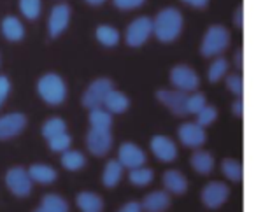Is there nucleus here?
Returning a JSON list of instances; mask_svg holds the SVG:
<instances>
[{"label": "nucleus", "instance_id": "nucleus-33", "mask_svg": "<svg viewBox=\"0 0 256 212\" xmlns=\"http://www.w3.org/2000/svg\"><path fill=\"white\" fill-rule=\"evenodd\" d=\"M20 9L28 20H37L40 14V0H20Z\"/></svg>", "mask_w": 256, "mask_h": 212}, {"label": "nucleus", "instance_id": "nucleus-12", "mask_svg": "<svg viewBox=\"0 0 256 212\" xmlns=\"http://www.w3.org/2000/svg\"><path fill=\"white\" fill-rule=\"evenodd\" d=\"M26 126V118L22 112H11L0 118V140H8L18 135Z\"/></svg>", "mask_w": 256, "mask_h": 212}, {"label": "nucleus", "instance_id": "nucleus-3", "mask_svg": "<svg viewBox=\"0 0 256 212\" xmlns=\"http://www.w3.org/2000/svg\"><path fill=\"white\" fill-rule=\"evenodd\" d=\"M228 44H230V32L223 25H212L204 36L200 53L206 58L218 56L226 50Z\"/></svg>", "mask_w": 256, "mask_h": 212}, {"label": "nucleus", "instance_id": "nucleus-14", "mask_svg": "<svg viewBox=\"0 0 256 212\" xmlns=\"http://www.w3.org/2000/svg\"><path fill=\"white\" fill-rule=\"evenodd\" d=\"M68 22H70V8L67 4H58L53 8L50 14V36L58 37L65 28H67Z\"/></svg>", "mask_w": 256, "mask_h": 212}, {"label": "nucleus", "instance_id": "nucleus-19", "mask_svg": "<svg viewBox=\"0 0 256 212\" xmlns=\"http://www.w3.org/2000/svg\"><path fill=\"white\" fill-rule=\"evenodd\" d=\"M2 34L8 40L18 42L25 37V28H23L22 22L16 16H6L2 20Z\"/></svg>", "mask_w": 256, "mask_h": 212}, {"label": "nucleus", "instance_id": "nucleus-8", "mask_svg": "<svg viewBox=\"0 0 256 212\" xmlns=\"http://www.w3.org/2000/svg\"><path fill=\"white\" fill-rule=\"evenodd\" d=\"M228 194H230V190L226 184L221 180H212L204 186L202 202L207 208H220L228 200Z\"/></svg>", "mask_w": 256, "mask_h": 212}, {"label": "nucleus", "instance_id": "nucleus-23", "mask_svg": "<svg viewBox=\"0 0 256 212\" xmlns=\"http://www.w3.org/2000/svg\"><path fill=\"white\" fill-rule=\"evenodd\" d=\"M190 163H192V166L196 170L198 174H210L214 168V158L210 152L207 151H195L192 154V158H190Z\"/></svg>", "mask_w": 256, "mask_h": 212}, {"label": "nucleus", "instance_id": "nucleus-30", "mask_svg": "<svg viewBox=\"0 0 256 212\" xmlns=\"http://www.w3.org/2000/svg\"><path fill=\"white\" fill-rule=\"evenodd\" d=\"M64 132H67V123L62 118H51L42 126V135L46 140H50L51 137H54L58 134H64Z\"/></svg>", "mask_w": 256, "mask_h": 212}, {"label": "nucleus", "instance_id": "nucleus-18", "mask_svg": "<svg viewBox=\"0 0 256 212\" xmlns=\"http://www.w3.org/2000/svg\"><path fill=\"white\" fill-rule=\"evenodd\" d=\"M164 186L174 194H182L188 190V180L179 170H167L164 174Z\"/></svg>", "mask_w": 256, "mask_h": 212}, {"label": "nucleus", "instance_id": "nucleus-20", "mask_svg": "<svg viewBox=\"0 0 256 212\" xmlns=\"http://www.w3.org/2000/svg\"><path fill=\"white\" fill-rule=\"evenodd\" d=\"M76 204L82 212H102L104 208V200L96 193H92V191L79 193L78 198H76Z\"/></svg>", "mask_w": 256, "mask_h": 212}, {"label": "nucleus", "instance_id": "nucleus-4", "mask_svg": "<svg viewBox=\"0 0 256 212\" xmlns=\"http://www.w3.org/2000/svg\"><path fill=\"white\" fill-rule=\"evenodd\" d=\"M114 90L112 81L107 78H98L92 82V84L86 88V92L82 93V106L86 109H98L104 106V100H106L107 93Z\"/></svg>", "mask_w": 256, "mask_h": 212}, {"label": "nucleus", "instance_id": "nucleus-17", "mask_svg": "<svg viewBox=\"0 0 256 212\" xmlns=\"http://www.w3.org/2000/svg\"><path fill=\"white\" fill-rule=\"evenodd\" d=\"M104 109L110 114H121L130 107V100H128L126 95H123L121 92H116V90H110L107 93L106 100H104Z\"/></svg>", "mask_w": 256, "mask_h": 212}, {"label": "nucleus", "instance_id": "nucleus-5", "mask_svg": "<svg viewBox=\"0 0 256 212\" xmlns=\"http://www.w3.org/2000/svg\"><path fill=\"white\" fill-rule=\"evenodd\" d=\"M151 34H153V20L148 16H139L126 28V44L132 48L142 46Z\"/></svg>", "mask_w": 256, "mask_h": 212}, {"label": "nucleus", "instance_id": "nucleus-31", "mask_svg": "<svg viewBox=\"0 0 256 212\" xmlns=\"http://www.w3.org/2000/svg\"><path fill=\"white\" fill-rule=\"evenodd\" d=\"M226 70H228V60H226V58H223V56L216 58V60L210 64L209 72H207V76H209V81L210 82H218L221 78H224Z\"/></svg>", "mask_w": 256, "mask_h": 212}, {"label": "nucleus", "instance_id": "nucleus-27", "mask_svg": "<svg viewBox=\"0 0 256 212\" xmlns=\"http://www.w3.org/2000/svg\"><path fill=\"white\" fill-rule=\"evenodd\" d=\"M84 163H86V158L82 152L68 151V149L62 152V165H64L67 170H79L84 166Z\"/></svg>", "mask_w": 256, "mask_h": 212}, {"label": "nucleus", "instance_id": "nucleus-36", "mask_svg": "<svg viewBox=\"0 0 256 212\" xmlns=\"http://www.w3.org/2000/svg\"><path fill=\"white\" fill-rule=\"evenodd\" d=\"M226 86L237 98H242V95H244V81H242V76L230 74L226 79Z\"/></svg>", "mask_w": 256, "mask_h": 212}, {"label": "nucleus", "instance_id": "nucleus-37", "mask_svg": "<svg viewBox=\"0 0 256 212\" xmlns=\"http://www.w3.org/2000/svg\"><path fill=\"white\" fill-rule=\"evenodd\" d=\"M146 0H114V6H116L118 9H123V11H126V9H136L139 8V6H142Z\"/></svg>", "mask_w": 256, "mask_h": 212}, {"label": "nucleus", "instance_id": "nucleus-21", "mask_svg": "<svg viewBox=\"0 0 256 212\" xmlns=\"http://www.w3.org/2000/svg\"><path fill=\"white\" fill-rule=\"evenodd\" d=\"M28 176L32 180L40 184H51L56 180V170L50 165H42V163H36L28 168Z\"/></svg>", "mask_w": 256, "mask_h": 212}, {"label": "nucleus", "instance_id": "nucleus-10", "mask_svg": "<svg viewBox=\"0 0 256 212\" xmlns=\"http://www.w3.org/2000/svg\"><path fill=\"white\" fill-rule=\"evenodd\" d=\"M86 146H88L92 154H95V156L107 154L110 146H112V135H110V130H96V128H90L88 135H86Z\"/></svg>", "mask_w": 256, "mask_h": 212}, {"label": "nucleus", "instance_id": "nucleus-45", "mask_svg": "<svg viewBox=\"0 0 256 212\" xmlns=\"http://www.w3.org/2000/svg\"><path fill=\"white\" fill-rule=\"evenodd\" d=\"M34 212H44L42 208H37V210H34Z\"/></svg>", "mask_w": 256, "mask_h": 212}, {"label": "nucleus", "instance_id": "nucleus-9", "mask_svg": "<svg viewBox=\"0 0 256 212\" xmlns=\"http://www.w3.org/2000/svg\"><path fill=\"white\" fill-rule=\"evenodd\" d=\"M118 162L121 163L123 168H137L146 163V152L132 142H123L118 149Z\"/></svg>", "mask_w": 256, "mask_h": 212}, {"label": "nucleus", "instance_id": "nucleus-2", "mask_svg": "<svg viewBox=\"0 0 256 212\" xmlns=\"http://www.w3.org/2000/svg\"><path fill=\"white\" fill-rule=\"evenodd\" d=\"M37 92H39L40 98L48 102L50 106H60L67 96V86H65L64 79L54 72L44 74L37 82Z\"/></svg>", "mask_w": 256, "mask_h": 212}, {"label": "nucleus", "instance_id": "nucleus-13", "mask_svg": "<svg viewBox=\"0 0 256 212\" xmlns=\"http://www.w3.org/2000/svg\"><path fill=\"white\" fill-rule=\"evenodd\" d=\"M178 135H179V140L182 142L184 146L188 148H200V146L206 142L207 135H206V130H204L200 124L196 123H184L179 126L178 130Z\"/></svg>", "mask_w": 256, "mask_h": 212}, {"label": "nucleus", "instance_id": "nucleus-22", "mask_svg": "<svg viewBox=\"0 0 256 212\" xmlns=\"http://www.w3.org/2000/svg\"><path fill=\"white\" fill-rule=\"evenodd\" d=\"M123 177V166L118 160H110L106 163V168L102 172V182L106 188H114Z\"/></svg>", "mask_w": 256, "mask_h": 212}, {"label": "nucleus", "instance_id": "nucleus-42", "mask_svg": "<svg viewBox=\"0 0 256 212\" xmlns=\"http://www.w3.org/2000/svg\"><path fill=\"white\" fill-rule=\"evenodd\" d=\"M235 67H237V70H240V68L244 67V53H242V48H238V50L235 51Z\"/></svg>", "mask_w": 256, "mask_h": 212}, {"label": "nucleus", "instance_id": "nucleus-44", "mask_svg": "<svg viewBox=\"0 0 256 212\" xmlns=\"http://www.w3.org/2000/svg\"><path fill=\"white\" fill-rule=\"evenodd\" d=\"M88 4H92V6H100V4H104L106 0H86Z\"/></svg>", "mask_w": 256, "mask_h": 212}, {"label": "nucleus", "instance_id": "nucleus-32", "mask_svg": "<svg viewBox=\"0 0 256 212\" xmlns=\"http://www.w3.org/2000/svg\"><path fill=\"white\" fill-rule=\"evenodd\" d=\"M216 118H218L216 107L206 106L196 112V124H200L202 128H206V126H209V124H212L214 121H216Z\"/></svg>", "mask_w": 256, "mask_h": 212}, {"label": "nucleus", "instance_id": "nucleus-40", "mask_svg": "<svg viewBox=\"0 0 256 212\" xmlns=\"http://www.w3.org/2000/svg\"><path fill=\"white\" fill-rule=\"evenodd\" d=\"M118 212H142V207H140V204H137V202H128V204H124Z\"/></svg>", "mask_w": 256, "mask_h": 212}, {"label": "nucleus", "instance_id": "nucleus-11", "mask_svg": "<svg viewBox=\"0 0 256 212\" xmlns=\"http://www.w3.org/2000/svg\"><path fill=\"white\" fill-rule=\"evenodd\" d=\"M156 98L164 106H167L172 114H176V116H186V98H188V93L186 92H179V90H176V92L160 90V92H156Z\"/></svg>", "mask_w": 256, "mask_h": 212}, {"label": "nucleus", "instance_id": "nucleus-35", "mask_svg": "<svg viewBox=\"0 0 256 212\" xmlns=\"http://www.w3.org/2000/svg\"><path fill=\"white\" fill-rule=\"evenodd\" d=\"M207 106L206 95L202 93H193V95H188L186 98V114H196L202 107Z\"/></svg>", "mask_w": 256, "mask_h": 212}, {"label": "nucleus", "instance_id": "nucleus-6", "mask_svg": "<svg viewBox=\"0 0 256 212\" xmlns=\"http://www.w3.org/2000/svg\"><path fill=\"white\" fill-rule=\"evenodd\" d=\"M6 184L9 191L16 196H28L32 191V179L28 176V170L23 166H12L6 174Z\"/></svg>", "mask_w": 256, "mask_h": 212}, {"label": "nucleus", "instance_id": "nucleus-39", "mask_svg": "<svg viewBox=\"0 0 256 212\" xmlns=\"http://www.w3.org/2000/svg\"><path fill=\"white\" fill-rule=\"evenodd\" d=\"M234 25L237 26V28H242V26H244V8H242V6H238V8L235 9Z\"/></svg>", "mask_w": 256, "mask_h": 212}, {"label": "nucleus", "instance_id": "nucleus-25", "mask_svg": "<svg viewBox=\"0 0 256 212\" xmlns=\"http://www.w3.org/2000/svg\"><path fill=\"white\" fill-rule=\"evenodd\" d=\"M95 36H96V40L107 48H112L120 42V32L109 25H100L98 28H96Z\"/></svg>", "mask_w": 256, "mask_h": 212}, {"label": "nucleus", "instance_id": "nucleus-26", "mask_svg": "<svg viewBox=\"0 0 256 212\" xmlns=\"http://www.w3.org/2000/svg\"><path fill=\"white\" fill-rule=\"evenodd\" d=\"M44 212H68V204L58 194H46L42 196L40 207Z\"/></svg>", "mask_w": 256, "mask_h": 212}, {"label": "nucleus", "instance_id": "nucleus-38", "mask_svg": "<svg viewBox=\"0 0 256 212\" xmlns=\"http://www.w3.org/2000/svg\"><path fill=\"white\" fill-rule=\"evenodd\" d=\"M9 92H11V82H9V79L6 76H0V106L8 98Z\"/></svg>", "mask_w": 256, "mask_h": 212}, {"label": "nucleus", "instance_id": "nucleus-24", "mask_svg": "<svg viewBox=\"0 0 256 212\" xmlns=\"http://www.w3.org/2000/svg\"><path fill=\"white\" fill-rule=\"evenodd\" d=\"M90 123H92V128H96V130H110V126H112V116L104 107L90 109Z\"/></svg>", "mask_w": 256, "mask_h": 212}, {"label": "nucleus", "instance_id": "nucleus-16", "mask_svg": "<svg viewBox=\"0 0 256 212\" xmlns=\"http://www.w3.org/2000/svg\"><path fill=\"white\" fill-rule=\"evenodd\" d=\"M168 205H170V196L167 191H153L144 196L140 207L146 212H164L168 208Z\"/></svg>", "mask_w": 256, "mask_h": 212}, {"label": "nucleus", "instance_id": "nucleus-15", "mask_svg": "<svg viewBox=\"0 0 256 212\" xmlns=\"http://www.w3.org/2000/svg\"><path fill=\"white\" fill-rule=\"evenodd\" d=\"M151 151L162 162H172L178 156V148L176 144L165 135H154L151 138Z\"/></svg>", "mask_w": 256, "mask_h": 212}, {"label": "nucleus", "instance_id": "nucleus-34", "mask_svg": "<svg viewBox=\"0 0 256 212\" xmlns=\"http://www.w3.org/2000/svg\"><path fill=\"white\" fill-rule=\"evenodd\" d=\"M48 142H50L51 151L64 152V151H67V149L70 148L72 138H70V135H68L67 132H64V134H58V135H54V137H51Z\"/></svg>", "mask_w": 256, "mask_h": 212}, {"label": "nucleus", "instance_id": "nucleus-28", "mask_svg": "<svg viewBox=\"0 0 256 212\" xmlns=\"http://www.w3.org/2000/svg\"><path fill=\"white\" fill-rule=\"evenodd\" d=\"M153 170L148 168V166H137V168H132L130 170V176H128V179H130V182L136 184V186H148V184L153 180Z\"/></svg>", "mask_w": 256, "mask_h": 212}, {"label": "nucleus", "instance_id": "nucleus-41", "mask_svg": "<svg viewBox=\"0 0 256 212\" xmlns=\"http://www.w3.org/2000/svg\"><path fill=\"white\" fill-rule=\"evenodd\" d=\"M232 110H234V114L237 118H242V114H244V102H242V98L235 100L234 106H232Z\"/></svg>", "mask_w": 256, "mask_h": 212}, {"label": "nucleus", "instance_id": "nucleus-1", "mask_svg": "<svg viewBox=\"0 0 256 212\" xmlns=\"http://www.w3.org/2000/svg\"><path fill=\"white\" fill-rule=\"evenodd\" d=\"M182 30V14L176 8H165L153 20V34L162 42H172Z\"/></svg>", "mask_w": 256, "mask_h": 212}, {"label": "nucleus", "instance_id": "nucleus-29", "mask_svg": "<svg viewBox=\"0 0 256 212\" xmlns=\"http://www.w3.org/2000/svg\"><path fill=\"white\" fill-rule=\"evenodd\" d=\"M221 170L223 174L234 182H240L242 180V165L234 158H224L221 163Z\"/></svg>", "mask_w": 256, "mask_h": 212}, {"label": "nucleus", "instance_id": "nucleus-7", "mask_svg": "<svg viewBox=\"0 0 256 212\" xmlns=\"http://www.w3.org/2000/svg\"><path fill=\"white\" fill-rule=\"evenodd\" d=\"M170 82L179 92H195L200 84L198 74L188 65H176L170 70Z\"/></svg>", "mask_w": 256, "mask_h": 212}, {"label": "nucleus", "instance_id": "nucleus-43", "mask_svg": "<svg viewBox=\"0 0 256 212\" xmlns=\"http://www.w3.org/2000/svg\"><path fill=\"white\" fill-rule=\"evenodd\" d=\"M182 2L192 6V8H196V9H204L207 4H209V0H182Z\"/></svg>", "mask_w": 256, "mask_h": 212}]
</instances>
